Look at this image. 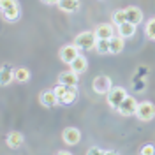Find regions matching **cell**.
<instances>
[{"mask_svg": "<svg viewBox=\"0 0 155 155\" xmlns=\"http://www.w3.org/2000/svg\"><path fill=\"white\" fill-rule=\"evenodd\" d=\"M0 9L5 21H16L21 14V9L16 0H0Z\"/></svg>", "mask_w": 155, "mask_h": 155, "instance_id": "cell-1", "label": "cell"}, {"mask_svg": "<svg viewBox=\"0 0 155 155\" xmlns=\"http://www.w3.org/2000/svg\"><path fill=\"white\" fill-rule=\"evenodd\" d=\"M95 42H97L95 32H81L74 39V44L79 49H95Z\"/></svg>", "mask_w": 155, "mask_h": 155, "instance_id": "cell-2", "label": "cell"}, {"mask_svg": "<svg viewBox=\"0 0 155 155\" xmlns=\"http://www.w3.org/2000/svg\"><path fill=\"white\" fill-rule=\"evenodd\" d=\"M136 116H137L141 122H150V120H153L155 118V106L150 102V101L139 102L137 111H136Z\"/></svg>", "mask_w": 155, "mask_h": 155, "instance_id": "cell-3", "label": "cell"}, {"mask_svg": "<svg viewBox=\"0 0 155 155\" xmlns=\"http://www.w3.org/2000/svg\"><path fill=\"white\" fill-rule=\"evenodd\" d=\"M127 97V92L125 88L122 87H113L109 92H107V104L113 107V109H116V107L122 104V101Z\"/></svg>", "mask_w": 155, "mask_h": 155, "instance_id": "cell-4", "label": "cell"}, {"mask_svg": "<svg viewBox=\"0 0 155 155\" xmlns=\"http://www.w3.org/2000/svg\"><path fill=\"white\" fill-rule=\"evenodd\" d=\"M92 88H94V92H95V94L107 95V92L113 88V85H111V78H107V76H97V78H94V81H92Z\"/></svg>", "mask_w": 155, "mask_h": 155, "instance_id": "cell-5", "label": "cell"}, {"mask_svg": "<svg viewBox=\"0 0 155 155\" xmlns=\"http://www.w3.org/2000/svg\"><path fill=\"white\" fill-rule=\"evenodd\" d=\"M137 106H139V102H136L134 97L127 95L125 99L122 101V104L116 107V111H118L120 115H124V116H132V115H136V111H137Z\"/></svg>", "mask_w": 155, "mask_h": 155, "instance_id": "cell-6", "label": "cell"}, {"mask_svg": "<svg viewBox=\"0 0 155 155\" xmlns=\"http://www.w3.org/2000/svg\"><path fill=\"white\" fill-rule=\"evenodd\" d=\"M78 55H79V48H78L74 42H72V44H65V46H62L60 51H58V57H60V60H62L64 64H71Z\"/></svg>", "mask_w": 155, "mask_h": 155, "instance_id": "cell-7", "label": "cell"}, {"mask_svg": "<svg viewBox=\"0 0 155 155\" xmlns=\"http://www.w3.org/2000/svg\"><path fill=\"white\" fill-rule=\"evenodd\" d=\"M62 139H64L65 145L74 146L81 141V132H79V129H76V127H67L62 132Z\"/></svg>", "mask_w": 155, "mask_h": 155, "instance_id": "cell-8", "label": "cell"}, {"mask_svg": "<svg viewBox=\"0 0 155 155\" xmlns=\"http://www.w3.org/2000/svg\"><path fill=\"white\" fill-rule=\"evenodd\" d=\"M39 102L44 107H53L58 104V97L55 94V90H42L39 95Z\"/></svg>", "mask_w": 155, "mask_h": 155, "instance_id": "cell-9", "label": "cell"}, {"mask_svg": "<svg viewBox=\"0 0 155 155\" xmlns=\"http://www.w3.org/2000/svg\"><path fill=\"white\" fill-rule=\"evenodd\" d=\"M78 76L74 71H64V72H60L58 74V83H62V85H69V87H76L78 85Z\"/></svg>", "mask_w": 155, "mask_h": 155, "instance_id": "cell-10", "label": "cell"}, {"mask_svg": "<svg viewBox=\"0 0 155 155\" xmlns=\"http://www.w3.org/2000/svg\"><path fill=\"white\" fill-rule=\"evenodd\" d=\"M94 32H95L97 39H111L115 35L113 25H109V23H101V25H97Z\"/></svg>", "mask_w": 155, "mask_h": 155, "instance_id": "cell-11", "label": "cell"}, {"mask_svg": "<svg viewBox=\"0 0 155 155\" xmlns=\"http://www.w3.org/2000/svg\"><path fill=\"white\" fill-rule=\"evenodd\" d=\"M69 65H71V71H74L76 74H83V72L87 71V67H88V60L83 57V55H78Z\"/></svg>", "mask_w": 155, "mask_h": 155, "instance_id": "cell-12", "label": "cell"}, {"mask_svg": "<svg viewBox=\"0 0 155 155\" xmlns=\"http://www.w3.org/2000/svg\"><path fill=\"white\" fill-rule=\"evenodd\" d=\"M125 14H127V21H129V23L139 25V23L143 21V11L139 9V7H127Z\"/></svg>", "mask_w": 155, "mask_h": 155, "instance_id": "cell-13", "label": "cell"}, {"mask_svg": "<svg viewBox=\"0 0 155 155\" xmlns=\"http://www.w3.org/2000/svg\"><path fill=\"white\" fill-rule=\"evenodd\" d=\"M7 146L9 148H12V150H16V148H19V146L23 145V141H25V137H23V134L21 132H9V136H7Z\"/></svg>", "mask_w": 155, "mask_h": 155, "instance_id": "cell-14", "label": "cell"}, {"mask_svg": "<svg viewBox=\"0 0 155 155\" xmlns=\"http://www.w3.org/2000/svg\"><path fill=\"white\" fill-rule=\"evenodd\" d=\"M12 79H14V71L7 64H4L2 65V71H0V83H2V87H7Z\"/></svg>", "mask_w": 155, "mask_h": 155, "instance_id": "cell-15", "label": "cell"}, {"mask_svg": "<svg viewBox=\"0 0 155 155\" xmlns=\"http://www.w3.org/2000/svg\"><path fill=\"white\" fill-rule=\"evenodd\" d=\"M58 9L64 12H74L79 9V0H58Z\"/></svg>", "mask_w": 155, "mask_h": 155, "instance_id": "cell-16", "label": "cell"}, {"mask_svg": "<svg viewBox=\"0 0 155 155\" xmlns=\"http://www.w3.org/2000/svg\"><path fill=\"white\" fill-rule=\"evenodd\" d=\"M136 27H137V25L125 21V23L118 25V35H122L124 39H125V37H132V35L136 34Z\"/></svg>", "mask_w": 155, "mask_h": 155, "instance_id": "cell-17", "label": "cell"}, {"mask_svg": "<svg viewBox=\"0 0 155 155\" xmlns=\"http://www.w3.org/2000/svg\"><path fill=\"white\" fill-rule=\"evenodd\" d=\"M109 42H111V55H118V53H122V49L125 48V42H124V37L122 35H113V37L109 39Z\"/></svg>", "mask_w": 155, "mask_h": 155, "instance_id": "cell-18", "label": "cell"}, {"mask_svg": "<svg viewBox=\"0 0 155 155\" xmlns=\"http://www.w3.org/2000/svg\"><path fill=\"white\" fill-rule=\"evenodd\" d=\"M14 79L19 81V83H27L30 79V71L27 67H18L14 71Z\"/></svg>", "mask_w": 155, "mask_h": 155, "instance_id": "cell-19", "label": "cell"}, {"mask_svg": "<svg viewBox=\"0 0 155 155\" xmlns=\"http://www.w3.org/2000/svg\"><path fill=\"white\" fill-rule=\"evenodd\" d=\"M95 51L97 53H109L111 51V42H109V39H97L95 42Z\"/></svg>", "mask_w": 155, "mask_h": 155, "instance_id": "cell-20", "label": "cell"}, {"mask_svg": "<svg viewBox=\"0 0 155 155\" xmlns=\"http://www.w3.org/2000/svg\"><path fill=\"white\" fill-rule=\"evenodd\" d=\"M111 21H113V23H115L116 27H118V25H122V23H125L127 21V14H125V9L122 11H115V12H113V16H111Z\"/></svg>", "mask_w": 155, "mask_h": 155, "instance_id": "cell-21", "label": "cell"}, {"mask_svg": "<svg viewBox=\"0 0 155 155\" xmlns=\"http://www.w3.org/2000/svg\"><path fill=\"white\" fill-rule=\"evenodd\" d=\"M145 34L148 35V39L155 41V18H150L148 21H146V25H145Z\"/></svg>", "mask_w": 155, "mask_h": 155, "instance_id": "cell-22", "label": "cell"}, {"mask_svg": "<svg viewBox=\"0 0 155 155\" xmlns=\"http://www.w3.org/2000/svg\"><path fill=\"white\" fill-rule=\"evenodd\" d=\"M141 155H153L155 153V146L153 145H145L143 148H141V152H139Z\"/></svg>", "mask_w": 155, "mask_h": 155, "instance_id": "cell-23", "label": "cell"}, {"mask_svg": "<svg viewBox=\"0 0 155 155\" xmlns=\"http://www.w3.org/2000/svg\"><path fill=\"white\" fill-rule=\"evenodd\" d=\"M87 153L88 155H107V153H111V152H107V150H101V148H90Z\"/></svg>", "mask_w": 155, "mask_h": 155, "instance_id": "cell-24", "label": "cell"}, {"mask_svg": "<svg viewBox=\"0 0 155 155\" xmlns=\"http://www.w3.org/2000/svg\"><path fill=\"white\" fill-rule=\"evenodd\" d=\"M44 4H48V5H53V4H58V0H42Z\"/></svg>", "mask_w": 155, "mask_h": 155, "instance_id": "cell-25", "label": "cell"}]
</instances>
